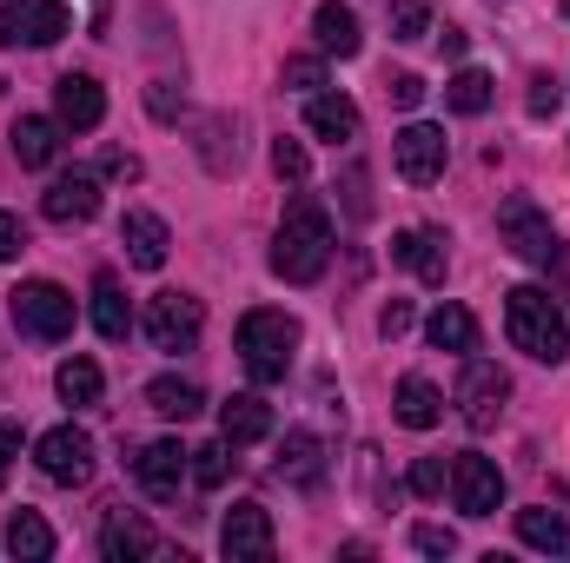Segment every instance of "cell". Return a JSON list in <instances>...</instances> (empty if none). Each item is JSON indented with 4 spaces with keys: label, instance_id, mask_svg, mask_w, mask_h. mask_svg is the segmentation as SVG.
I'll list each match as a JSON object with an SVG mask.
<instances>
[{
    "label": "cell",
    "instance_id": "cell-1",
    "mask_svg": "<svg viewBox=\"0 0 570 563\" xmlns=\"http://www.w3.org/2000/svg\"><path fill=\"white\" fill-rule=\"evenodd\" d=\"M325 259H332V213L312 192H292L279 233H273V273L285 285H312L325 273Z\"/></svg>",
    "mask_w": 570,
    "mask_h": 563
},
{
    "label": "cell",
    "instance_id": "cell-2",
    "mask_svg": "<svg viewBox=\"0 0 570 563\" xmlns=\"http://www.w3.org/2000/svg\"><path fill=\"white\" fill-rule=\"evenodd\" d=\"M504 332L524 358L538 365H564L570 352V325H564V305L544 292V285H511L504 292Z\"/></svg>",
    "mask_w": 570,
    "mask_h": 563
},
{
    "label": "cell",
    "instance_id": "cell-3",
    "mask_svg": "<svg viewBox=\"0 0 570 563\" xmlns=\"http://www.w3.org/2000/svg\"><path fill=\"white\" fill-rule=\"evenodd\" d=\"M298 358V318L292 312H246L239 318V365L259 385H279Z\"/></svg>",
    "mask_w": 570,
    "mask_h": 563
},
{
    "label": "cell",
    "instance_id": "cell-4",
    "mask_svg": "<svg viewBox=\"0 0 570 563\" xmlns=\"http://www.w3.org/2000/svg\"><path fill=\"white\" fill-rule=\"evenodd\" d=\"M13 325H20L27 338H40V345H60V338L73 332V292L53 285V279L13 285Z\"/></svg>",
    "mask_w": 570,
    "mask_h": 563
},
{
    "label": "cell",
    "instance_id": "cell-5",
    "mask_svg": "<svg viewBox=\"0 0 570 563\" xmlns=\"http://www.w3.org/2000/svg\"><path fill=\"white\" fill-rule=\"evenodd\" d=\"M498 233H504V246H511L524 266H538V273H551V266L564 259V246H558L551 219H544L531 199H504V206H498Z\"/></svg>",
    "mask_w": 570,
    "mask_h": 563
},
{
    "label": "cell",
    "instance_id": "cell-6",
    "mask_svg": "<svg viewBox=\"0 0 570 563\" xmlns=\"http://www.w3.org/2000/svg\"><path fill=\"white\" fill-rule=\"evenodd\" d=\"M199 332H206V305H199L193 292H159V298L146 305V338H153V352H193Z\"/></svg>",
    "mask_w": 570,
    "mask_h": 563
},
{
    "label": "cell",
    "instance_id": "cell-7",
    "mask_svg": "<svg viewBox=\"0 0 570 563\" xmlns=\"http://www.w3.org/2000/svg\"><path fill=\"white\" fill-rule=\"evenodd\" d=\"M60 33H73L67 0H0V40L7 47H53Z\"/></svg>",
    "mask_w": 570,
    "mask_h": 563
},
{
    "label": "cell",
    "instance_id": "cell-8",
    "mask_svg": "<svg viewBox=\"0 0 570 563\" xmlns=\"http://www.w3.org/2000/svg\"><path fill=\"white\" fill-rule=\"evenodd\" d=\"M504 398H511V378L491 358H471L464 378H458V412H464V424L471 431H491V424L504 418Z\"/></svg>",
    "mask_w": 570,
    "mask_h": 563
},
{
    "label": "cell",
    "instance_id": "cell-9",
    "mask_svg": "<svg viewBox=\"0 0 570 563\" xmlns=\"http://www.w3.org/2000/svg\"><path fill=\"white\" fill-rule=\"evenodd\" d=\"M392 159H399V179H405V186H438V179H444V159H451L444 127L412 120V127L392 140Z\"/></svg>",
    "mask_w": 570,
    "mask_h": 563
},
{
    "label": "cell",
    "instance_id": "cell-10",
    "mask_svg": "<svg viewBox=\"0 0 570 563\" xmlns=\"http://www.w3.org/2000/svg\"><path fill=\"white\" fill-rule=\"evenodd\" d=\"M33 457H40V477H53V484H87L94 477V437L80 424H53L33 444Z\"/></svg>",
    "mask_w": 570,
    "mask_h": 563
},
{
    "label": "cell",
    "instance_id": "cell-11",
    "mask_svg": "<svg viewBox=\"0 0 570 563\" xmlns=\"http://www.w3.org/2000/svg\"><path fill=\"white\" fill-rule=\"evenodd\" d=\"M451 497H458L464 517H498V504H504V471H498L491 457L464 451V457H451Z\"/></svg>",
    "mask_w": 570,
    "mask_h": 563
},
{
    "label": "cell",
    "instance_id": "cell-12",
    "mask_svg": "<svg viewBox=\"0 0 570 563\" xmlns=\"http://www.w3.org/2000/svg\"><path fill=\"white\" fill-rule=\"evenodd\" d=\"M53 120L73 127V134H94V127L107 120L100 80H94V73H60V80H53Z\"/></svg>",
    "mask_w": 570,
    "mask_h": 563
},
{
    "label": "cell",
    "instance_id": "cell-13",
    "mask_svg": "<svg viewBox=\"0 0 570 563\" xmlns=\"http://www.w3.org/2000/svg\"><path fill=\"white\" fill-rule=\"evenodd\" d=\"M186 471H193V451L179 437H159V444H146L140 457H134V477H140L146 497H179Z\"/></svg>",
    "mask_w": 570,
    "mask_h": 563
},
{
    "label": "cell",
    "instance_id": "cell-14",
    "mask_svg": "<svg viewBox=\"0 0 570 563\" xmlns=\"http://www.w3.org/2000/svg\"><path fill=\"white\" fill-rule=\"evenodd\" d=\"M219 544H226L233 563H266L273 557V517L259 504H233L226 524H219Z\"/></svg>",
    "mask_w": 570,
    "mask_h": 563
},
{
    "label": "cell",
    "instance_id": "cell-15",
    "mask_svg": "<svg viewBox=\"0 0 570 563\" xmlns=\"http://www.w3.org/2000/svg\"><path fill=\"white\" fill-rule=\"evenodd\" d=\"M40 213H47L53 226H87V219L100 213V179H94V172H60V179L40 192Z\"/></svg>",
    "mask_w": 570,
    "mask_h": 563
},
{
    "label": "cell",
    "instance_id": "cell-16",
    "mask_svg": "<svg viewBox=\"0 0 570 563\" xmlns=\"http://www.w3.org/2000/svg\"><path fill=\"white\" fill-rule=\"evenodd\" d=\"M273 477L292 484V491H318L325 484V444H318V431H285Z\"/></svg>",
    "mask_w": 570,
    "mask_h": 563
},
{
    "label": "cell",
    "instance_id": "cell-17",
    "mask_svg": "<svg viewBox=\"0 0 570 563\" xmlns=\"http://www.w3.org/2000/svg\"><path fill=\"white\" fill-rule=\"evenodd\" d=\"M100 551H107V563H134V557H159L166 544H159V531L146 524L140 511H107V524H100Z\"/></svg>",
    "mask_w": 570,
    "mask_h": 563
},
{
    "label": "cell",
    "instance_id": "cell-18",
    "mask_svg": "<svg viewBox=\"0 0 570 563\" xmlns=\"http://www.w3.org/2000/svg\"><path fill=\"white\" fill-rule=\"evenodd\" d=\"M444 246H451L444 233H431V226H405V233L392 239V259H399L412 279L444 285V266H451V259H444Z\"/></svg>",
    "mask_w": 570,
    "mask_h": 563
},
{
    "label": "cell",
    "instance_id": "cell-19",
    "mask_svg": "<svg viewBox=\"0 0 570 563\" xmlns=\"http://www.w3.org/2000/svg\"><path fill=\"white\" fill-rule=\"evenodd\" d=\"M120 246H127V259H134L140 273H159L166 253H173V233H166L159 213H127V219H120Z\"/></svg>",
    "mask_w": 570,
    "mask_h": 563
},
{
    "label": "cell",
    "instance_id": "cell-20",
    "mask_svg": "<svg viewBox=\"0 0 570 563\" xmlns=\"http://www.w3.org/2000/svg\"><path fill=\"white\" fill-rule=\"evenodd\" d=\"M273 431V405L259 398V392H233L226 405H219V437L239 451V444H259Z\"/></svg>",
    "mask_w": 570,
    "mask_h": 563
},
{
    "label": "cell",
    "instance_id": "cell-21",
    "mask_svg": "<svg viewBox=\"0 0 570 563\" xmlns=\"http://www.w3.org/2000/svg\"><path fill=\"white\" fill-rule=\"evenodd\" d=\"M312 33H318V53H338V60H358V47H365L358 13H352L345 0H325V7L312 13Z\"/></svg>",
    "mask_w": 570,
    "mask_h": 563
},
{
    "label": "cell",
    "instance_id": "cell-22",
    "mask_svg": "<svg viewBox=\"0 0 570 563\" xmlns=\"http://www.w3.org/2000/svg\"><path fill=\"white\" fill-rule=\"evenodd\" d=\"M305 127L332 146H352L358 140V107H352L345 93H312V100H305Z\"/></svg>",
    "mask_w": 570,
    "mask_h": 563
},
{
    "label": "cell",
    "instance_id": "cell-23",
    "mask_svg": "<svg viewBox=\"0 0 570 563\" xmlns=\"http://www.w3.org/2000/svg\"><path fill=\"white\" fill-rule=\"evenodd\" d=\"M392 412H399V424H405V431H431V424L444 418V392H438L431 378H399Z\"/></svg>",
    "mask_w": 570,
    "mask_h": 563
},
{
    "label": "cell",
    "instance_id": "cell-24",
    "mask_svg": "<svg viewBox=\"0 0 570 563\" xmlns=\"http://www.w3.org/2000/svg\"><path fill=\"white\" fill-rule=\"evenodd\" d=\"M94 332H100L107 345H120V338L134 332V305H127V292H120L114 273H100V279H94Z\"/></svg>",
    "mask_w": 570,
    "mask_h": 563
},
{
    "label": "cell",
    "instance_id": "cell-25",
    "mask_svg": "<svg viewBox=\"0 0 570 563\" xmlns=\"http://www.w3.org/2000/svg\"><path fill=\"white\" fill-rule=\"evenodd\" d=\"M7 551H13V563H47L53 557V524H47L40 511H13V524H7Z\"/></svg>",
    "mask_w": 570,
    "mask_h": 563
},
{
    "label": "cell",
    "instance_id": "cell-26",
    "mask_svg": "<svg viewBox=\"0 0 570 563\" xmlns=\"http://www.w3.org/2000/svg\"><path fill=\"white\" fill-rule=\"evenodd\" d=\"M146 405H153V412H159V418H199V412H206V392H199V385H193V378H153V385H146Z\"/></svg>",
    "mask_w": 570,
    "mask_h": 563
},
{
    "label": "cell",
    "instance_id": "cell-27",
    "mask_svg": "<svg viewBox=\"0 0 570 563\" xmlns=\"http://www.w3.org/2000/svg\"><path fill=\"white\" fill-rule=\"evenodd\" d=\"M425 338L438 345V352H471V345H478V318H471L464 305H451V298H444V305L425 318Z\"/></svg>",
    "mask_w": 570,
    "mask_h": 563
},
{
    "label": "cell",
    "instance_id": "cell-28",
    "mask_svg": "<svg viewBox=\"0 0 570 563\" xmlns=\"http://www.w3.org/2000/svg\"><path fill=\"white\" fill-rule=\"evenodd\" d=\"M60 146V120H40V113H20L13 120V159L20 166H47Z\"/></svg>",
    "mask_w": 570,
    "mask_h": 563
},
{
    "label": "cell",
    "instance_id": "cell-29",
    "mask_svg": "<svg viewBox=\"0 0 570 563\" xmlns=\"http://www.w3.org/2000/svg\"><path fill=\"white\" fill-rule=\"evenodd\" d=\"M53 385H60V398H67V405H80V412L107 398V378H100V365H94V358H67V365L53 372Z\"/></svg>",
    "mask_w": 570,
    "mask_h": 563
},
{
    "label": "cell",
    "instance_id": "cell-30",
    "mask_svg": "<svg viewBox=\"0 0 570 563\" xmlns=\"http://www.w3.org/2000/svg\"><path fill=\"white\" fill-rule=\"evenodd\" d=\"M518 537L531 551H551V557H570V524L558 511H518Z\"/></svg>",
    "mask_w": 570,
    "mask_h": 563
},
{
    "label": "cell",
    "instance_id": "cell-31",
    "mask_svg": "<svg viewBox=\"0 0 570 563\" xmlns=\"http://www.w3.org/2000/svg\"><path fill=\"white\" fill-rule=\"evenodd\" d=\"M491 73H478V67H458L451 73V87H444V100H451V113H464V120H478L484 107H491Z\"/></svg>",
    "mask_w": 570,
    "mask_h": 563
},
{
    "label": "cell",
    "instance_id": "cell-32",
    "mask_svg": "<svg viewBox=\"0 0 570 563\" xmlns=\"http://www.w3.org/2000/svg\"><path fill=\"white\" fill-rule=\"evenodd\" d=\"M431 33V0H392V40H425Z\"/></svg>",
    "mask_w": 570,
    "mask_h": 563
},
{
    "label": "cell",
    "instance_id": "cell-33",
    "mask_svg": "<svg viewBox=\"0 0 570 563\" xmlns=\"http://www.w3.org/2000/svg\"><path fill=\"white\" fill-rule=\"evenodd\" d=\"M226 451H233L226 437H219V444H199V451H193V484L219 491V484H226Z\"/></svg>",
    "mask_w": 570,
    "mask_h": 563
},
{
    "label": "cell",
    "instance_id": "cell-34",
    "mask_svg": "<svg viewBox=\"0 0 570 563\" xmlns=\"http://www.w3.org/2000/svg\"><path fill=\"white\" fill-rule=\"evenodd\" d=\"M273 172H279L285 186H298V179L312 172V159H305V146H298V140H273Z\"/></svg>",
    "mask_w": 570,
    "mask_h": 563
},
{
    "label": "cell",
    "instance_id": "cell-35",
    "mask_svg": "<svg viewBox=\"0 0 570 563\" xmlns=\"http://www.w3.org/2000/svg\"><path fill=\"white\" fill-rule=\"evenodd\" d=\"M405 484H412V497H438V491L451 484V471H444V457H419Z\"/></svg>",
    "mask_w": 570,
    "mask_h": 563
},
{
    "label": "cell",
    "instance_id": "cell-36",
    "mask_svg": "<svg viewBox=\"0 0 570 563\" xmlns=\"http://www.w3.org/2000/svg\"><path fill=\"white\" fill-rule=\"evenodd\" d=\"M226 140H239V134H233L226 120H213V127H206V166H213V172H226V166H239V159H226Z\"/></svg>",
    "mask_w": 570,
    "mask_h": 563
},
{
    "label": "cell",
    "instance_id": "cell-37",
    "mask_svg": "<svg viewBox=\"0 0 570 563\" xmlns=\"http://www.w3.org/2000/svg\"><path fill=\"white\" fill-rule=\"evenodd\" d=\"M285 87L318 93V87H325V67H318V60H285Z\"/></svg>",
    "mask_w": 570,
    "mask_h": 563
},
{
    "label": "cell",
    "instance_id": "cell-38",
    "mask_svg": "<svg viewBox=\"0 0 570 563\" xmlns=\"http://www.w3.org/2000/svg\"><path fill=\"white\" fill-rule=\"evenodd\" d=\"M146 107H153V120H179V113H186V93H173V80H159V87L146 93Z\"/></svg>",
    "mask_w": 570,
    "mask_h": 563
},
{
    "label": "cell",
    "instance_id": "cell-39",
    "mask_svg": "<svg viewBox=\"0 0 570 563\" xmlns=\"http://www.w3.org/2000/svg\"><path fill=\"white\" fill-rule=\"evenodd\" d=\"M412 544H419L425 557H451V551H458V537H451V531H438V524H419V531H412Z\"/></svg>",
    "mask_w": 570,
    "mask_h": 563
},
{
    "label": "cell",
    "instance_id": "cell-40",
    "mask_svg": "<svg viewBox=\"0 0 570 563\" xmlns=\"http://www.w3.org/2000/svg\"><path fill=\"white\" fill-rule=\"evenodd\" d=\"M385 93H392V107H419V100H425V80H419V73H392Z\"/></svg>",
    "mask_w": 570,
    "mask_h": 563
},
{
    "label": "cell",
    "instance_id": "cell-41",
    "mask_svg": "<svg viewBox=\"0 0 570 563\" xmlns=\"http://www.w3.org/2000/svg\"><path fill=\"white\" fill-rule=\"evenodd\" d=\"M27 253V226L13 213H0V259H20Z\"/></svg>",
    "mask_w": 570,
    "mask_h": 563
},
{
    "label": "cell",
    "instance_id": "cell-42",
    "mask_svg": "<svg viewBox=\"0 0 570 563\" xmlns=\"http://www.w3.org/2000/svg\"><path fill=\"white\" fill-rule=\"evenodd\" d=\"M379 332H385V338H399V332H412V305H405V298H392V305L379 312Z\"/></svg>",
    "mask_w": 570,
    "mask_h": 563
},
{
    "label": "cell",
    "instance_id": "cell-43",
    "mask_svg": "<svg viewBox=\"0 0 570 563\" xmlns=\"http://www.w3.org/2000/svg\"><path fill=\"white\" fill-rule=\"evenodd\" d=\"M13 457H20V424L0 418V484H7V471H13Z\"/></svg>",
    "mask_w": 570,
    "mask_h": 563
},
{
    "label": "cell",
    "instance_id": "cell-44",
    "mask_svg": "<svg viewBox=\"0 0 570 563\" xmlns=\"http://www.w3.org/2000/svg\"><path fill=\"white\" fill-rule=\"evenodd\" d=\"M531 113H558V80H551V73L531 80Z\"/></svg>",
    "mask_w": 570,
    "mask_h": 563
},
{
    "label": "cell",
    "instance_id": "cell-45",
    "mask_svg": "<svg viewBox=\"0 0 570 563\" xmlns=\"http://www.w3.org/2000/svg\"><path fill=\"white\" fill-rule=\"evenodd\" d=\"M100 172H107V179H140V159H134V152H120V146H114V152H107V159H100Z\"/></svg>",
    "mask_w": 570,
    "mask_h": 563
},
{
    "label": "cell",
    "instance_id": "cell-46",
    "mask_svg": "<svg viewBox=\"0 0 570 563\" xmlns=\"http://www.w3.org/2000/svg\"><path fill=\"white\" fill-rule=\"evenodd\" d=\"M438 47H444V60H458V53H464V33H458V27H444V33H438Z\"/></svg>",
    "mask_w": 570,
    "mask_h": 563
}]
</instances>
